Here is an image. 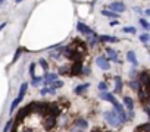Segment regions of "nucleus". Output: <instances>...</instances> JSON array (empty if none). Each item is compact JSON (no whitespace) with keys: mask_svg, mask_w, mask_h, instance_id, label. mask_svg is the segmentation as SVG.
<instances>
[{"mask_svg":"<svg viewBox=\"0 0 150 132\" xmlns=\"http://www.w3.org/2000/svg\"><path fill=\"white\" fill-rule=\"evenodd\" d=\"M21 101H22V100H21L19 97H16V98H15V100H13V101L11 103V109H9V112H11V114H12V113L15 112V109H16V107L19 106V103H21Z\"/></svg>","mask_w":150,"mask_h":132,"instance_id":"20","label":"nucleus"},{"mask_svg":"<svg viewBox=\"0 0 150 132\" xmlns=\"http://www.w3.org/2000/svg\"><path fill=\"white\" fill-rule=\"evenodd\" d=\"M135 132H150V123H143V125H140Z\"/></svg>","mask_w":150,"mask_h":132,"instance_id":"22","label":"nucleus"},{"mask_svg":"<svg viewBox=\"0 0 150 132\" xmlns=\"http://www.w3.org/2000/svg\"><path fill=\"white\" fill-rule=\"evenodd\" d=\"M119 24V21H116V19H113V21H110V27H116Z\"/></svg>","mask_w":150,"mask_h":132,"instance_id":"37","label":"nucleus"},{"mask_svg":"<svg viewBox=\"0 0 150 132\" xmlns=\"http://www.w3.org/2000/svg\"><path fill=\"white\" fill-rule=\"evenodd\" d=\"M100 98H102V100H106V101H110V103H115V101H116L115 95L110 94V93H108V91H102V93H100Z\"/></svg>","mask_w":150,"mask_h":132,"instance_id":"12","label":"nucleus"},{"mask_svg":"<svg viewBox=\"0 0 150 132\" xmlns=\"http://www.w3.org/2000/svg\"><path fill=\"white\" fill-rule=\"evenodd\" d=\"M121 91H122V79H121L119 77H116V78H115V90H113V93L119 94Z\"/></svg>","mask_w":150,"mask_h":132,"instance_id":"17","label":"nucleus"},{"mask_svg":"<svg viewBox=\"0 0 150 132\" xmlns=\"http://www.w3.org/2000/svg\"><path fill=\"white\" fill-rule=\"evenodd\" d=\"M99 90L100 91H108V84L106 82H100L99 84Z\"/></svg>","mask_w":150,"mask_h":132,"instance_id":"33","label":"nucleus"},{"mask_svg":"<svg viewBox=\"0 0 150 132\" xmlns=\"http://www.w3.org/2000/svg\"><path fill=\"white\" fill-rule=\"evenodd\" d=\"M47 114H52V116L57 117L60 114V106H59V103H49V113Z\"/></svg>","mask_w":150,"mask_h":132,"instance_id":"6","label":"nucleus"},{"mask_svg":"<svg viewBox=\"0 0 150 132\" xmlns=\"http://www.w3.org/2000/svg\"><path fill=\"white\" fill-rule=\"evenodd\" d=\"M38 65L41 66V68H43V69H46V71H47V68H49V65H47V62H46V59H40V60H38Z\"/></svg>","mask_w":150,"mask_h":132,"instance_id":"30","label":"nucleus"},{"mask_svg":"<svg viewBox=\"0 0 150 132\" xmlns=\"http://www.w3.org/2000/svg\"><path fill=\"white\" fill-rule=\"evenodd\" d=\"M12 125H13V120H8V123H6L5 128H3V132H9V129L12 128Z\"/></svg>","mask_w":150,"mask_h":132,"instance_id":"31","label":"nucleus"},{"mask_svg":"<svg viewBox=\"0 0 150 132\" xmlns=\"http://www.w3.org/2000/svg\"><path fill=\"white\" fill-rule=\"evenodd\" d=\"M31 84L34 85V87H40L41 84H43V78L41 77H33V81H31Z\"/></svg>","mask_w":150,"mask_h":132,"instance_id":"23","label":"nucleus"},{"mask_svg":"<svg viewBox=\"0 0 150 132\" xmlns=\"http://www.w3.org/2000/svg\"><path fill=\"white\" fill-rule=\"evenodd\" d=\"M124 104H125V107L128 110H132L134 109V101H132L131 97H124Z\"/></svg>","mask_w":150,"mask_h":132,"instance_id":"19","label":"nucleus"},{"mask_svg":"<svg viewBox=\"0 0 150 132\" xmlns=\"http://www.w3.org/2000/svg\"><path fill=\"white\" fill-rule=\"evenodd\" d=\"M88 87H90V84H87V82H86V84H83V85L75 87V90H74V91H75V94H78V95H80V94H83L86 90H88Z\"/></svg>","mask_w":150,"mask_h":132,"instance_id":"18","label":"nucleus"},{"mask_svg":"<svg viewBox=\"0 0 150 132\" xmlns=\"http://www.w3.org/2000/svg\"><path fill=\"white\" fill-rule=\"evenodd\" d=\"M56 79H57V75H56V74H50V72L46 71V74H44V77H43V84H44V85H50V84H53Z\"/></svg>","mask_w":150,"mask_h":132,"instance_id":"8","label":"nucleus"},{"mask_svg":"<svg viewBox=\"0 0 150 132\" xmlns=\"http://www.w3.org/2000/svg\"><path fill=\"white\" fill-rule=\"evenodd\" d=\"M127 60H128L132 66H137V65H138V62H137V57H135V53H134V51H128V53H127Z\"/></svg>","mask_w":150,"mask_h":132,"instance_id":"16","label":"nucleus"},{"mask_svg":"<svg viewBox=\"0 0 150 132\" xmlns=\"http://www.w3.org/2000/svg\"><path fill=\"white\" fill-rule=\"evenodd\" d=\"M44 125H46V128H54L56 125H57V120H56V117L54 116H52V114H49L46 119H44Z\"/></svg>","mask_w":150,"mask_h":132,"instance_id":"10","label":"nucleus"},{"mask_svg":"<svg viewBox=\"0 0 150 132\" xmlns=\"http://www.w3.org/2000/svg\"><path fill=\"white\" fill-rule=\"evenodd\" d=\"M106 53L109 54V60H112V62H119V59H118V53L113 50V48H110V47H108L106 48Z\"/></svg>","mask_w":150,"mask_h":132,"instance_id":"15","label":"nucleus"},{"mask_svg":"<svg viewBox=\"0 0 150 132\" xmlns=\"http://www.w3.org/2000/svg\"><path fill=\"white\" fill-rule=\"evenodd\" d=\"M144 13H146L147 16H150V9H146V12H144Z\"/></svg>","mask_w":150,"mask_h":132,"instance_id":"39","label":"nucleus"},{"mask_svg":"<svg viewBox=\"0 0 150 132\" xmlns=\"http://www.w3.org/2000/svg\"><path fill=\"white\" fill-rule=\"evenodd\" d=\"M99 40H100V43H118L119 41V38L110 37V35H99Z\"/></svg>","mask_w":150,"mask_h":132,"instance_id":"13","label":"nucleus"},{"mask_svg":"<svg viewBox=\"0 0 150 132\" xmlns=\"http://www.w3.org/2000/svg\"><path fill=\"white\" fill-rule=\"evenodd\" d=\"M74 126L78 129V132H81V131H84V129H87V126H88V123H87V120L86 119H83V117H78L77 120L74 122Z\"/></svg>","mask_w":150,"mask_h":132,"instance_id":"9","label":"nucleus"},{"mask_svg":"<svg viewBox=\"0 0 150 132\" xmlns=\"http://www.w3.org/2000/svg\"><path fill=\"white\" fill-rule=\"evenodd\" d=\"M3 2H5V0H0V5H2V3H3Z\"/></svg>","mask_w":150,"mask_h":132,"instance_id":"42","label":"nucleus"},{"mask_svg":"<svg viewBox=\"0 0 150 132\" xmlns=\"http://www.w3.org/2000/svg\"><path fill=\"white\" fill-rule=\"evenodd\" d=\"M50 90H52V87H46V88H43L40 93H41V95H46V94H50Z\"/></svg>","mask_w":150,"mask_h":132,"instance_id":"34","label":"nucleus"},{"mask_svg":"<svg viewBox=\"0 0 150 132\" xmlns=\"http://www.w3.org/2000/svg\"><path fill=\"white\" fill-rule=\"evenodd\" d=\"M149 40H150V35H149V34H141V35H140V41H141V43L147 44Z\"/></svg>","mask_w":150,"mask_h":132,"instance_id":"27","label":"nucleus"},{"mask_svg":"<svg viewBox=\"0 0 150 132\" xmlns=\"http://www.w3.org/2000/svg\"><path fill=\"white\" fill-rule=\"evenodd\" d=\"M81 72H83V62H74V65L69 69V75L78 77V75H81Z\"/></svg>","mask_w":150,"mask_h":132,"instance_id":"3","label":"nucleus"},{"mask_svg":"<svg viewBox=\"0 0 150 132\" xmlns=\"http://www.w3.org/2000/svg\"><path fill=\"white\" fill-rule=\"evenodd\" d=\"M138 22H140V25H141V27H143L144 29H150V24H149V22H147L146 19H143V18H141V19H140Z\"/></svg>","mask_w":150,"mask_h":132,"instance_id":"28","label":"nucleus"},{"mask_svg":"<svg viewBox=\"0 0 150 132\" xmlns=\"http://www.w3.org/2000/svg\"><path fill=\"white\" fill-rule=\"evenodd\" d=\"M91 132H102V131H100V129H99V128H96V129H93V131H91Z\"/></svg>","mask_w":150,"mask_h":132,"instance_id":"40","label":"nucleus"},{"mask_svg":"<svg viewBox=\"0 0 150 132\" xmlns=\"http://www.w3.org/2000/svg\"><path fill=\"white\" fill-rule=\"evenodd\" d=\"M69 66H60L59 68V75H69Z\"/></svg>","mask_w":150,"mask_h":132,"instance_id":"26","label":"nucleus"},{"mask_svg":"<svg viewBox=\"0 0 150 132\" xmlns=\"http://www.w3.org/2000/svg\"><path fill=\"white\" fill-rule=\"evenodd\" d=\"M27 88H28V84L24 82V84L21 85V88H19V94H18V97H19L21 100H24V95H25V93H27Z\"/></svg>","mask_w":150,"mask_h":132,"instance_id":"21","label":"nucleus"},{"mask_svg":"<svg viewBox=\"0 0 150 132\" xmlns=\"http://www.w3.org/2000/svg\"><path fill=\"white\" fill-rule=\"evenodd\" d=\"M90 68H84V66H83V72H81V75H90Z\"/></svg>","mask_w":150,"mask_h":132,"instance_id":"35","label":"nucleus"},{"mask_svg":"<svg viewBox=\"0 0 150 132\" xmlns=\"http://www.w3.org/2000/svg\"><path fill=\"white\" fill-rule=\"evenodd\" d=\"M108 132H109V131H108Z\"/></svg>","mask_w":150,"mask_h":132,"instance_id":"43","label":"nucleus"},{"mask_svg":"<svg viewBox=\"0 0 150 132\" xmlns=\"http://www.w3.org/2000/svg\"><path fill=\"white\" fill-rule=\"evenodd\" d=\"M138 81H140V84L144 87V85H146V84L150 81V74H149L147 71H143V72L138 75Z\"/></svg>","mask_w":150,"mask_h":132,"instance_id":"11","label":"nucleus"},{"mask_svg":"<svg viewBox=\"0 0 150 132\" xmlns=\"http://www.w3.org/2000/svg\"><path fill=\"white\" fill-rule=\"evenodd\" d=\"M129 87H131L132 90H137V91H138V90H140V87H141V84H140V81H138V79H132V81L129 82Z\"/></svg>","mask_w":150,"mask_h":132,"instance_id":"24","label":"nucleus"},{"mask_svg":"<svg viewBox=\"0 0 150 132\" xmlns=\"http://www.w3.org/2000/svg\"><path fill=\"white\" fill-rule=\"evenodd\" d=\"M108 9H110V11H113L116 13H122V12H125L127 8H125V5L122 2H113V3H110L108 6Z\"/></svg>","mask_w":150,"mask_h":132,"instance_id":"5","label":"nucleus"},{"mask_svg":"<svg viewBox=\"0 0 150 132\" xmlns=\"http://www.w3.org/2000/svg\"><path fill=\"white\" fill-rule=\"evenodd\" d=\"M22 50H24V48H18V50H16V53H15V56H13V59H12V63H15V62H16V60L21 57V53H22Z\"/></svg>","mask_w":150,"mask_h":132,"instance_id":"29","label":"nucleus"},{"mask_svg":"<svg viewBox=\"0 0 150 132\" xmlns=\"http://www.w3.org/2000/svg\"><path fill=\"white\" fill-rule=\"evenodd\" d=\"M34 113L40 114V116H44L49 113V103H44V101H34Z\"/></svg>","mask_w":150,"mask_h":132,"instance_id":"2","label":"nucleus"},{"mask_svg":"<svg viewBox=\"0 0 150 132\" xmlns=\"http://www.w3.org/2000/svg\"><path fill=\"white\" fill-rule=\"evenodd\" d=\"M77 29H78V32H81V34H84V35H91V34L94 32L90 27H87V25L83 24V22H78V24H77Z\"/></svg>","mask_w":150,"mask_h":132,"instance_id":"7","label":"nucleus"},{"mask_svg":"<svg viewBox=\"0 0 150 132\" xmlns=\"http://www.w3.org/2000/svg\"><path fill=\"white\" fill-rule=\"evenodd\" d=\"M34 69H35V63H31L30 65V74H31V77H34Z\"/></svg>","mask_w":150,"mask_h":132,"instance_id":"36","label":"nucleus"},{"mask_svg":"<svg viewBox=\"0 0 150 132\" xmlns=\"http://www.w3.org/2000/svg\"><path fill=\"white\" fill-rule=\"evenodd\" d=\"M134 12H137V13H141V9H140V8H134Z\"/></svg>","mask_w":150,"mask_h":132,"instance_id":"38","label":"nucleus"},{"mask_svg":"<svg viewBox=\"0 0 150 132\" xmlns=\"http://www.w3.org/2000/svg\"><path fill=\"white\" fill-rule=\"evenodd\" d=\"M105 119H106V122H108L109 125H112L113 128H119V126L122 125V120H121L119 114L116 113V110H109V112H106V113H105Z\"/></svg>","mask_w":150,"mask_h":132,"instance_id":"1","label":"nucleus"},{"mask_svg":"<svg viewBox=\"0 0 150 132\" xmlns=\"http://www.w3.org/2000/svg\"><path fill=\"white\" fill-rule=\"evenodd\" d=\"M102 15L103 16H108V18H112V19H118L119 18V13L113 12V11H108V9H102Z\"/></svg>","mask_w":150,"mask_h":132,"instance_id":"14","label":"nucleus"},{"mask_svg":"<svg viewBox=\"0 0 150 132\" xmlns=\"http://www.w3.org/2000/svg\"><path fill=\"white\" fill-rule=\"evenodd\" d=\"M5 27H6V24H2V25H0V31H2V29H3Z\"/></svg>","mask_w":150,"mask_h":132,"instance_id":"41","label":"nucleus"},{"mask_svg":"<svg viewBox=\"0 0 150 132\" xmlns=\"http://www.w3.org/2000/svg\"><path fill=\"white\" fill-rule=\"evenodd\" d=\"M122 32H125V34H135L137 29H135V27H124Z\"/></svg>","mask_w":150,"mask_h":132,"instance_id":"25","label":"nucleus"},{"mask_svg":"<svg viewBox=\"0 0 150 132\" xmlns=\"http://www.w3.org/2000/svg\"><path fill=\"white\" fill-rule=\"evenodd\" d=\"M52 85H53V88H60V87H63V82H62V81H59V79H56Z\"/></svg>","mask_w":150,"mask_h":132,"instance_id":"32","label":"nucleus"},{"mask_svg":"<svg viewBox=\"0 0 150 132\" xmlns=\"http://www.w3.org/2000/svg\"><path fill=\"white\" fill-rule=\"evenodd\" d=\"M96 63H97V66L100 69H103V71H108V69H110V63H109V59H106L105 56H99L97 59H96Z\"/></svg>","mask_w":150,"mask_h":132,"instance_id":"4","label":"nucleus"}]
</instances>
